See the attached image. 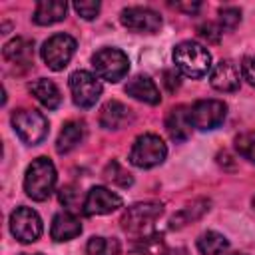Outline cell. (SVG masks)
<instances>
[{"label":"cell","instance_id":"obj_1","mask_svg":"<svg viewBox=\"0 0 255 255\" xmlns=\"http://www.w3.org/2000/svg\"><path fill=\"white\" fill-rule=\"evenodd\" d=\"M56 185V167L48 157H36L24 175V191L34 201H44L50 197Z\"/></svg>","mask_w":255,"mask_h":255},{"label":"cell","instance_id":"obj_2","mask_svg":"<svg viewBox=\"0 0 255 255\" xmlns=\"http://www.w3.org/2000/svg\"><path fill=\"white\" fill-rule=\"evenodd\" d=\"M173 62L181 74L187 78H201L211 68V56L207 48H203L197 42H181L173 50Z\"/></svg>","mask_w":255,"mask_h":255},{"label":"cell","instance_id":"obj_3","mask_svg":"<svg viewBox=\"0 0 255 255\" xmlns=\"http://www.w3.org/2000/svg\"><path fill=\"white\" fill-rule=\"evenodd\" d=\"M12 126L18 137L30 145L40 143L48 135V120L44 118V114L36 110H28V108L16 110L12 114Z\"/></svg>","mask_w":255,"mask_h":255},{"label":"cell","instance_id":"obj_4","mask_svg":"<svg viewBox=\"0 0 255 255\" xmlns=\"http://www.w3.org/2000/svg\"><path fill=\"white\" fill-rule=\"evenodd\" d=\"M165 155H167V147L163 139L155 133H143L133 141L129 151V161L135 167L147 169V167L159 165L165 159Z\"/></svg>","mask_w":255,"mask_h":255},{"label":"cell","instance_id":"obj_5","mask_svg":"<svg viewBox=\"0 0 255 255\" xmlns=\"http://www.w3.org/2000/svg\"><path fill=\"white\" fill-rule=\"evenodd\" d=\"M92 62L96 74L106 82H120L129 70L128 56L118 48H102L94 54Z\"/></svg>","mask_w":255,"mask_h":255},{"label":"cell","instance_id":"obj_6","mask_svg":"<svg viewBox=\"0 0 255 255\" xmlns=\"http://www.w3.org/2000/svg\"><path fill=\"white\" fill-rule=\"evenodd\" d=\"M76 52V40L70 34H54L42 46V58L46 66L54 72H60L68 66Z\"/></svg>","mask_w":255,"mask_h":255},{"label":"cell","instance_id":"obj_7","mask_svg":"<svg viewBox=\"0 0 255 255\" xmlns=\"http://www.w3.org/2000/svg\"><path fill=\"white\" fill-rule=\"evenodd\" d=\"M227 106L219 100H199L189 108V122L195 129H215L223 124Z\"/></svg>","mask_w":255,"mask_h":255},{"label":"cell","instance_id":"obj_8","mask_svg":"<svg viewBox=\"0 0 255 255\" xmlns=\"http://www.w3.org/2000/svg\"><path fill=\"white\" fill-rule=\"evenodd\" d=\"M70 92H72L74 104L86 110L98 102L102 94V84L94 74L86 70H78L70 76Z\"/></svg>","mask_w":255,"mask_h":255},{"label":"cell","instance_id":"obj_9","mask_svg":"<svg viewBox=\"0 0 255 255\" xmlns=\"http://www.w3.org/2000/svg\"><path fill=\"white\" fill-rule=\"evenodd\" d=\"M10 231L22 243H34L42 235V219L30 207H16L10 215Z\"/></svg>","mask_w":255,"mask_h":255},{"label":"cell","instance_id":"obj_10","mask_svg":"<svg viewBox=\"0 0 255 255\" xmlns=\"http://www.w3.org/2000/svg\"><path fill=\"white\" fill-rule=\"evenodd\" d=\"M161 203H135L122 215V227L128 233H143L161 215Z\"/></svg>","mask_w":255,"mask_h":255},{"label":"cell","instance_id":"obj_11","mask_svg":"<svg viewBox=\"0 0 255 255\" xmlns=\"http://www.w3.org/2000/svg\"><path fill=\"white\" fill-rule=\"evenodd\" d=\"M120 20H122V24L128 30L145 32V34H153L161 26L159 14L153 12V10H149V8H141V6H129V8L122 10Z\"/></svg>","mask_w":255,"mask_h":255},{"label":"cell","instance_id":"obj_12","mask_svg":"<svg viewBox=\"0 0 255 255\" xmlns=\"http://www.w3.org/2000/svg\"><path fill=\"white\" fill-rule=\"evenodd\" d=\"M122 197L106 187H92L84 199V213L86 215H104L112 213L118 207H122Z\"/></svg>","mask_w":255,"mask_h":255},{"label":"cell","instance_id":"obj_13","mask_svg":"<svg viewBox=\"0 0 255 255\" xmlns=\"http://www.w3.org/2000/svg\"><path fill=\"white\" fill-rule=\"evenodd\" d=\"M239 78L241 76L237 64H233L231 60H221L219 64H215L209 82L217 92H235L239 88Z\"/></svg>","mask_w":255,"mask_h":255},{"label":"cell","instance_id":"obj_14","mask_svg":"<svg viewBox=\"0 0 255 255\" xmlns=\"http://www.w3.org/2000/svg\"><path fill=\"white\" fill-rule=\"evenodd\" d=\"M82 233L80 219L70 211H60L54 215L50 225V235L54 241H70Z\"/></svg>","mask_w":255,"mask_h":255},{"label":"cell","instance_id":"obj_15","mask_svg":"<svg viewBox=\"0 0 255 255\" xmlns=\"http://www.w3.org/2000/svg\"><path fill=\"white\" fill-rule=\"evenodd\" d=\"M131 120V110L118 102V100H110L102 106V112H100V126L106 128V129H120L124 128L128 122Z\"/></svg>","mask_w":255,"mask_h":255},{"label":"cell","instance_id":"obj_16","mask_svg":"<svg viewBox=\"0 0 255 255\" xmlns=\"http://www.w3.org/2000/svg\"><path fill=\"white\" fill-rule=\"evenodd\" d=\"M4 60H8L10 64H16V66H28L32 64L34 60V42L28 40V38H12L10 42L4 44Z\"/></svg>","mask_w":255,"mask_h":255},{"label":"cell","instance_id":"obj_17","mask_svg":"<svg viewBox=\"0 0 255 255\" xmlns=\"http://www.w3.org/2000/svg\"><path fill=\"white\" fill-rule=\"evenodd\" d=\"M167 133L173 141H185L191 133V122H189V110L185 106H177L167 114L165 120Z\"/></svg>","mask_w":255,"mask_h":255},{"label":"cell","instance_id":"obj_18","mask_svg":"<svg viewBox=\"0 0 255 255\" xmlns=\"http://www.w3.org/2000/svg\"><path fill=\"white\" fill-rule=\"evenodd\" d=\"M126 94L135 98V100H139V102H143V104H151V106L159 104V90L153 84V80H149L147 76L131 78L128 82V86H126Z\"/></svg>","mask_w":255,"mask_h":255},{"label":"cell","instance_id":"obj_19","mask_svg":"<svg viewBox=\"0 0 255 255\" xmlns=\"http://www.w3.org/2000/svg\"><path fill=\"white\" fill-rule=\"evenodd\" d=\"M86 135V126L84 122H78V120H72V122H66L58 139H56V151L58 153H70L74 147H78L82 143Z\"/></svg>","mask_w":255,"mask_h":255},{"label":"cell","instance_id":"obj_20","mask_svg":"<svg viewBox=\"0 0 255 255\" xmlns=\"http://www.w3.org/2000/svg\"><path fill=\"white\" fill-rule=\"evenodd\" d=\"M68 4L64 0H42L34 10V22L40 26H50L64 20Z\"/></svg>","mask_w":255,"mask_h":255},{"label":"cell","instance_id":"obj_21","mask_svg":"<svg viewBox=\"0 0 255 255\" xmlns=\"http://www.w3.org/2000/svg\"><path fill=\"white\" fill-rule=\"evenodd\" d=\"M30 92L36 96V100L46 106L48 110H56L62 102V96H60V90L58 86L52 82V80H46V78H40L36 82L30 84Z\"/></svg>","mask_w":255,"mask_h":255},{"label":"cell","instance_id":"obj_22","mask_svg":"<svg viewBox=\"0 0 255 255\" xmlns=\"http://www.w3.org/2000/svg\"><path fill=\"white\" fill-rule=\"evenodd\" d=\"M227 247H229V241L217 231H205L197 239V249L203 255H221Z\"/></svg>","mask_w":255,"mask_h":255},{"label":"cell","instance_id":"obj_23","mask_svg":"<svg viewBox=\"0 0 255 255\" xmlns=\"http://www.w3.org/2000/svg\"><path fill=\"white\" fill-rule=\"evenodd\" d=\"M209 203L205 201V199H199V201H193L191 205H187V207H183L179 213H175L173 217H171V227H183L185 223H191L193 219H199L209 207H207Z\"/></svg>","mask_w":255,"mask_h":255},{"label":"cell","instance_id":"obj_24","mask_svg":"<svg viewBox=\"0 0 255 255\" xmlns=\"http://www.w3.org/2000/svg\"><path fill=\"white\" fill-rule=\"evenodd\" d=\"M120 241L106 237H92L86 245L88 255H120Z\"/></svg>","mask_w":255,"mask_h":255},{"label":"cell","instance_id":"obj_25","mask_svg":"<svg viewBox=\"0 0 255 255\" xmlns=\"http://www.w3.org/2000/svg\"><path fill=\"white\" fill-rule=\"evenodd\" d=\"M165 253H167V249H165L161 237L151 235V237H143L141 241H137L131 247L129 255H165Z\"/></svg>","mask_w":255,"mask_h":255},{"label":"cell","instance_id":"obj_26","mask_svg":"<svg viewBox=\"0 0 255 255\" xmlns=\"http://www.w3.org/2000/svg\"><path fill=\"white\" fill-rule=\"evenodd\" d=\"M104 177L108 179V181H112V183H116V185H122V187H128V185H131V175L118 163V161H112V163H108L106 165V169H104Z\"/></svg>","mask_w":255,"mask_h":255},{"label":"cell","instance_id":"obj_27","mask_svg":"<svg viewBox=\"0 0 255 255\" xmlns=\"http://www.w3.org/2000/svg\"><path fill=\"white\" fill-rule=\"evenodd\" d=\"M235 149L239 155L255 163V131H245L235 137Z\"/></svg>","mask_w":255,"mask_h":255},{"label":"cell","instance_id":"obj_28","mask_svg":"<svg viewBox=\"0 0 255 255\" xmlns=\"http://www.w3.org/2000/svg\"><path fill=\"white\" fill-rule=\"evenodd\" d=\"M241 22V12L237 8H221L219 10V24L221 30H233Z\"/></svg>","mask_w":255,"mask_h":255},{"label":"cell","instance_id":"obj_29","mask_svg":"<svg viewBox=\"0 0 255 255\" xmlns=\"http://www.w3.org/2000/svg\"><path fill=\"white\" fill-rule=\"evenodd\" d=\"M197 34L199 38L207 40V44H217L221 40V26L213 24V22H205L197 26Z\"/></svg>","mask_w":255,"mask_h":255},{"label":"cell","instance_id":"obj_30","mask_svg":"<svg viewBox=\"0 0 255 255\" xmlns=\"http://www.w3.org/2000/svg\"><path fill=\"white\" fill-rule=\"evenodd\" d=\"M74 10L82 16V18H86V20H92V18H96L98 16V12H100V2L96 0H78V2H74Z\"/></svg>","mask_w":255,"mask_h":255},{"label":"cell","instance_id":"obj_31","mask_svg":"<svg viewBox=\"0 0 255 255\" xmlns=\"http://www.w3.org/2000/svg\"><path fill=\"white\" fill-rule=\"evenodd\" d=\"M241 72H243V78L255 88V58H245L241 64Z\"/></svg>","mask_w":255,"mask_h":255},{"label":"cell","instance_id":"obj_32","mask_svg":"<svg viewBox=\"0 0 255 255\" xmlns=\"http://www.w3.org/2000/svg\"><path fill=\"white\" fill-rule=\"evenodd\" d=\"M60 201H62L66 207H72V205H76V201H78V191H76L72 185H68V187H62V191H60Z\"/></svg>","mask_w":255,"mask_h":255},{"label":"cell","instance_id":"obj_33","mask_svg":"<svg viewBox=\"0 0 255 255\" xmlns=\"http://www.w3.org/2000/svg\"><path fill=\"white\" fill-rule=\"evenodd\" d=\"M163 78H165V88L169 92H175L179 88V76L173 72V70H165L163 72Z\"/></svg>","mask_w":255,"mask_h":255},{"label":"cell","instance_id":"obj_34","mask_svg":"<svg viewBox=\"0 0 255 255\" xmlns=\"http://www.w3.org/2000/svg\"><path fill=\"white\" fill-rule=\"evenodd\" d=\"M175 8H179V10H185V12H197L199 8H201V4L199 2H191V4H173Z\"/></svg>","mask_w":255,"mask_h":255},{"label":"cell","instance_id":"obj_35","mask_svg":"<svg viewBox=\"0 0 255 255\" xmlns=\"http://www.w3.org/2000/svg\"><path fill=\"white\" fill-rule=\"evenodd\" d=\"M165 255H185V253H169V251H167Z\"/></svg>","mask_w":255,"mask_h":255},{"label":"cell","instance_id":"obj_36","mask_svg":"<svg viewBox=\"0 0 255 255\" xmlns=\"http://www.w3.org/2000/svg\"><path fill=\"white\" fill-rule=\"evenodd\" d=\"M231 255H243V253H231Z\"/></svg>","mask_w":255,"mask_h":255},{"label":"cell","instance_id":"obj_37","mask_svg":"<svg viewBox=\"0 0 255 255\" xmlns=\"http://www.w3.org/2000/svg\"><path fill=\"white\" fill-rule=\"evenodd\" d=\"M253 207H255V197H253Z\"/></svg>","mask_w":255,"mask_h":255},{"label":"cell","instance_id":"obj_38","mask_svg":"<svg viewBox=\"0 0 255 255\" xmlns=\"http://www.w3.org/2000/svg\"><path fill=\"white\" fill-rule=\"evenodd\" d=\"M36 255H40V253H36Z\"/></svg>","mask_w":255,"mask_h":255}]
</instances>
